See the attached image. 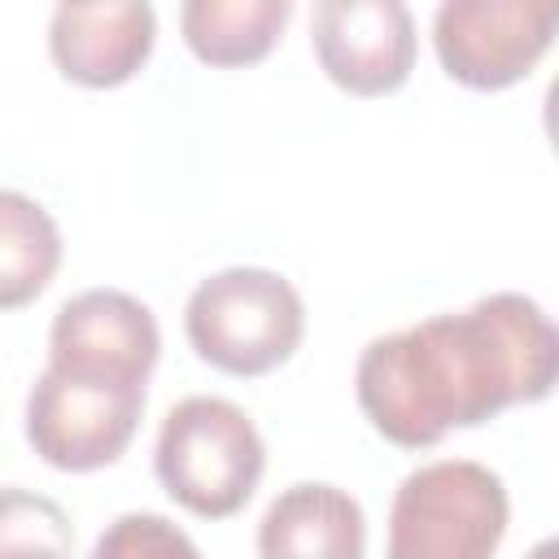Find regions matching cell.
I'll return each instance as SVG.
<instances>
[{
  "label": "cell",
  "mask_w": 559,
  "mask_h": 559,
  "mask_svg": "<svg viewBox=\"0 0 559 559\" xmlns=\"http://www.w3.org/2000/svg\"><path fill=\"white\" fill-rule=\"evenodd\" d=\"M555 376L559 336L550 314L524 293H489L467 310L376 336L358 354L354 393L384 441L428 450L454 428L542 402Z\"/></svg>",
  "instance_id": "cell-1"
},
{
  "label": "cell",
  "mask_w": 559,
  "mask_h": 559,
  "mask_svg": "<svg viewBox=\"0 0 559 559\" xmlns=\"http://www.w3.org/2000/svg\"><path fill=\"white\" fill-rule=\"evenodd\" d=\"M183 332L201 362L253 380L297 354L306 336V306L280 271L227 266L192 288Z\"/></svg>",
  "instance_id": "cell-2"
},
{
  "label": "cell",
  "mask_w": 559,
  "mask_h": 559,
  "mask_svg": "<svg viewBox=\"0 0 559 559\" xmlns=\"http://www.w3.org/2000/svg\"><path fill=\"white\" fill-rule=\"evenodd\" d=\"M262 467L266 445L236 402L192 393L166 411L153 450V472L183 511L201 520L236 515L253 498Z\"/></svg>",
  "instance_id": "cell-3"
},
{
  "label": "cell",
  "mask_w": 559,
  "mask_h": 559,
  "mask_svg": "<svg viewBox=\"0 0 559 559\" xmlns=\"http://www.w3.org/2000/svg\"><path fill=\"white\" fill-rule=\"evenodd\" d=\"M507 520L511 502L498 472L472 459H437L397 485L384 559H493Z\"/></svg>",
  "instance_id": "cell-4"
},
{
  "label": "cell",
  "mask_w": 559,
  "mask_h": 559,
  "mask_svg": "<svg viewBox=\"0 0 559 559\" xmlns=\"http://www.w3.org/2000/svg\"><path fill=\"white\" fill-rule=\"evenodd\" d=\"M144 397V384H105L44 367L26 393V441L57 472L109 467L131 445Z\"/></svg>",
  "instance_id": "cell-5"
},
{
  "label": "cell",
  "mask_w": 559,
  "mask_h": 559,
  "mask_svg": "<svg viewBox=\"0 0 559 559\" xmlns=\"http://www.w3.org/2000/svg\"><path fill=\"white\" fill-rule=\"evenodd\" d=\"M559 9L542 0H445L432 13L441 70L472 92H502L550 52Z\"/></svg>",
  "instance_id": "cell-6"
},
{
  "label": "cell",
  "mask_w": 559,
  "mask_h": 559,
  "mask_svg": "<svg viewBox=\"0 0 559 559\" xmlns=\"http://www.w3.org/2000/svg\"><path fill=\"white\" fill-rule=\"evenodd\" d=\"M162 332L153 310L122 288L70 297L48 328V367L105 384H144L157 367Z\"/></svg>",
  "instance_id": "cell-7"
},
{
  "label": "cell",
  "mask_w": 559,
  "mask_h": 559,
  "mask_svg": "<svg viewBox=\"0 0 559 559\" xmlns=\"http://www.w3.org/2000/svg\"><path fill=\"white\" fill-rule=\"evenodd\" d=\"M310 44L349 96H389L415 70V17L402 0H323L310 13Z\"/></svg>",
  "instance_id": "cell-8"
},
{
  "label": "cell",
  "mask_w": 559,
  "mask_h": 559,
  "mask_svg": "<svg viewBox=\"0 0 559 559\" xmlns=\"http://www.w3.org/2000/svg\"><path fill=\"white\" fill-rule=\"evenodd\" d=\"M157 17L140 0L57 4L48 22V52L79 87H122L153 52Z\"/></svg>",
  "instance_id": "cell-9"
},
{
  "label": "cell",
  "mask_w": 559,
  "mask_h": 559,
  "mask_svg": "<svg viewBox=\"0 0 559 559\" xmlns=\"http://www.w3.org/2000/svg\"><path fill=\"white\" fill-rule=\"evenodd\" d=\"M367 515L358 498L328 480L288 485L258 520V559H362Z\"/></svg>",
  "instance_id": "cell-10"
},
{
  "label": "cell",
  "mask_w": 559,
  "mask_h": 559,
  "mask_svg": "<svg viewBox=\"0 0 559 559\" xmlns=\"http://www.w3.org/2000/svg\"><path fill=\"white\" fill-rule=\"evenodd\" d=\"M288 17V0H188L179 9V31L197 61L236 70L262 61Z\"/></svg>",
  "instance_id": "cell-11"
},
{
  "label": "cell",
  "mask_w": 559,
  "mask_h": 559,
  "mask_svg": "<svg viewBox=\"0 0 559 559\" xmlns=\"http://www.w3.org/2000/svg\"><path fill=\"white\" fill-rule=\"evenodd\" d=\"M61 266V231L52 214L13 188H0V310L31 306Z\"/></svg>",
  "instance_id": "cell-12"
},
{
  "label": "cell",
  "mask_w": 559,
  "mask_h": 559,
  "mask_svg": "<svg viewBox=\"0 0 559 559\" xmlns=\"http://www.w3.org/2000/svg\"><path fill=\"white\" fill-rule=\"evenodd\" d=\"M74 524L48 493L4 485L0 489V559H70Z\"/></svg>",
  "instance_id": "cell-13"
},
{
  "label": "cell",
  "mask_w": 559,
  "mask_h": 559,
  "mask_svg": "<svg viewBox=\"0 0 559 559\" xmlns=\"http://www.w3.org/2000/svg\"><path fill=\"white\" fill-rule=\"evenodd\" d=\"M92 559H201V550L175 520L157 511H127L105 524L92 546Z\"/></svg>",
  "instance_id": "cell-14"
},
{
  "label": "cell",
  "mask_w": 559,
  "mask_h": 559,
  "mask_svg": "<svg viewBox=\"0 0 559 559\" xmlns=\"http://www.w3.org/2000/svg\"><path fill=\"white\" fill-rule=\"evenodd\" d=\"M555 555H559V546H555L550 537H546V542H537V546L528 550V559H555Z\"/></svg>",
  "instance_id": "cell-15"
}]
</instances>
